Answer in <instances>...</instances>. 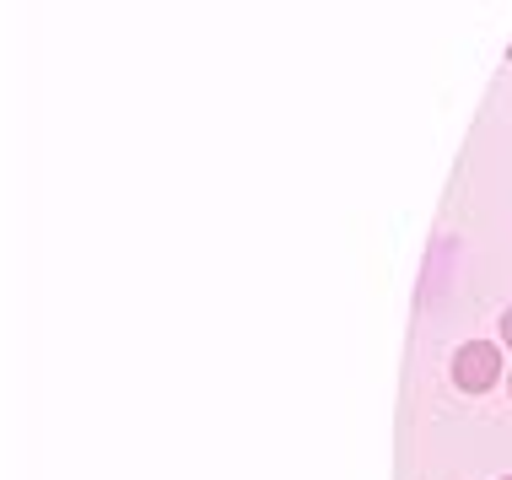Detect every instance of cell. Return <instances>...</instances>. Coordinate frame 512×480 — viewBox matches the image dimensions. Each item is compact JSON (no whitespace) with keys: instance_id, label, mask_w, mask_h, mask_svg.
<instances>
[{"instance_id":"obj_2","label":"cell","mask_w":512,"mask_h":480,"mask_svg":"<svg viewBox=\"0 0 512 480\" xmlns=\"http://www.w3.org/2000/svg\"><path fill=\"white\" fill-rule=\"evenodd\" d=\"M502 340H507V346H512V308L502 313Z\"/></svg>"},{"instance_id":"obj_1","label":"cell","mask_w":512,"mask_h":480,"mask_svg":"<svg viewBox=\"0 0 512 480\" xmlns=\"http://www.w3.org/2000/svg\"><path fill=\"white\" fill-rule=\"evenodd\" d=\"M453 378H459L464 394H486L496 378H502V351L486 346V340H469V346L453 356Z\"/></svg>"}]
</instances>
